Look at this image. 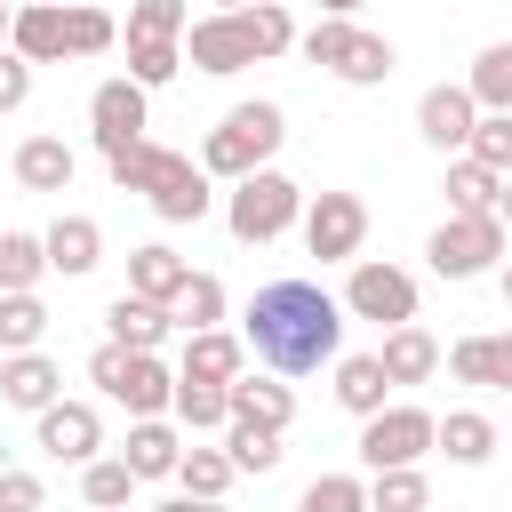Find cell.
<instances>
[{"instance_id":"1","label":"cell","mask_w":512,"mask_h":512,"mask_svg":"<svg viewBox=\"0 0 512 512\" xmlns=\"http://www.w3.org/2000/svg\"><path fill=\"white\" fill-rule=\"evenodd\" d=\"M240 344L272 376H312L344 352V304L320 280H264L240 312Z\"/></svg>"},{"instance_id":"2","label":"cell","mask_w":512,"mask_h":512,"mask_svg":"<svg viewBox=\"0 0 512 512\" xmlns=\"http://www.w3.org/2000/svg\"><path fill=\"white\" fill-rule=\"evenodd\" d=\"M264 56H296V16L288 0H248V8H208L184 24V64L208 80H232Z\"/></svg>"},{"instance_id":"3","label":"cell","mask_w":512,"mask_h":512,"mask_svg":"<svg viewBox=\"0 0 512 512\" xmlns=\"http://www.w3.org/2000/svg\"><path fill=\"white\" fill-rule=\"evenodd\" d=\"M104 168H112V184H120V192H136L160 224H200V216L216 208V176H208L192 152H176V144L136 136V144H128V152H112Z\"/></svg>"},{"instance_id":"4","label":"cell","mask_w":512,"mask_h":512,"mask_svg":"<svg viewBox=\"0 0 512 512\" xmlns=\"http://www.w3.org/2000/svg\"><path fill=\"white\" fill-rule=\"evenodd\" d=\"M288 144V112L272 104V96H248V104H232L208 136H200V168L216 176V184H240V176H256V168H272V152Z\"/></svg>"},{"instance_id":"5","label":"cell","mask_w":512,"mask_h":512,"mask_svg":"<svg viewBox=\"0 0 512 512\" xmlns=\"http://www.w3.org/2000/svg\"><path fill=\"white\" fill-rule=\"evenodd\" d=\"M296 56H304L312 72L344 80V88H384V80L400 72V48H392L384 32H368L360 16H320L312 32H296Z\"/></svg>"},{"instance_id":"6","label":"cell","mask_w":512,"mask_h":512,"mask_svg":"<svg viewBox=\"0 0 512 512\" xmlns=\"http://www.w3.org/2000/svg\"><path fill=\"white\" fill-rule=\"evenodd\" d=\"M296 216H304V184L280 176V168H256V176L224 184V232L240 248H272L280 232H296Z\"/></svg>"},{"instance_id":"7","label":"cell","mask_w":512,"mask_h":512,"mask_svg":"<svg viewBox=\"0 0 512 512\" xmlns=\"http://www.w3.org/2000/svg\"><path fill=\"white\" fill-rule=\"evenodd\" d=\"M88 384H96L112 408H128V416H168V400H176V368H168L160 352L112 344V336L88 352Z\"/></svg>"},{"instance_id":"8","label":"cell","mask_w":512,"mask_h":512,"mask_svg":"<svg viewBox=\"0 0 512 512\" xmlns=\"http://www.w3.org/2000/svg\"><path fill=\"white\" fill-rule=\"evenodd\" d=\"M504 256H512V232L496 216H440V232L424 240V264L440 280H488Z\"/></svg>"},{"instance_id":"9","label":"cell","mask_w":512,"mask_h":512,"mask_svg":"<svg viewBox=\"0 0 512 512\" xmlns=\"http://www.w3.org/2000/svg\"><path fill=\"white\" fill-rule=\"evenodd\" d=\"M344 320H376V328H400V320H416V272L408 264H392V256H352V272H344Z\"/></svg>"},{"instance_id":"10","label":"cell","mask_w":512,"mask_h":512,"mask_svg":"<svg viewBox=\"0 0 512 512\" xmlns=\"http://www.w3.org/2000/svg\"><path fill=\"white\" fill-rule=\"evenodd\" d=\"M432 408L416 400H384L376 416H360V472H392V464H424L432 456Z\"/></svg>"},{"instance_id":"11","label":"cell","mask_w":512,"mask_h":512,"mask_svg":"<svg viewBox=\"0 0 512 512\" xmlns=\"http://www.w3.org/2000/svg\"><path fill=\"white\" fill-rule=\"evenodd\" d=\"M296 232H304V256L352 264V256L368 248V200H360V192H304Z\"/></svg>"},{"instance_id":"12","label":"cell","mask_w":512,"mask_h":512,"mask_svg":"<svg viewBox=\"0 0 512 512\" xmlns=\"http://www.w3.org/2000/svg\"><path fill=\"white\" fill-rule=\"evenodd\" d=\"M144 128H152V88H136L128 72H112V80H96V88H88V136H96V152H104V160H112V152H128Z\"/></svg>"},{"instance_id":"13","label":"cell","mask_w":512,"mask_h":512,"mask_svg":"<svg viewBox=\"0 0 512 512\" xmlns=\"http://www.w3.org/2000/svg\"><path fill=\"white\" fill-rule=\"evenodd\" d=\"M32 448L56 456V464L104 456V416H96V400H48V408L32 416Z\"/></svg>"},{"instance_id":"14","label":"cell","mask_w":512,"mask_h":512,"mask_svg":"<svg viewBox=\"0 0 512 512\" xmlns=\"http://www.w3.org/2000/svg\"><path fill=\"white\" fill-rule=\"evenodd\" d=\"M472 120H480V104H472L464 80H432V88L416 96V136H424L432 152H448V160L472 144Z\"/></svg>"},{"instance_id":"15","label":"cell","mask_w":512,"mask_h":512,"mask_svg":"<svg viewBox=\"0 0 512 512\" xmlns=\"http://www.w3.org/2000/svg\"><path fill=\"white\" fill-rule=\"evenodd\" d=\"M440 360H448V376H456V384H472V392H512V328L456 336Z\"/></svg>"},{"instance_id":"16","label":"cell","mask_w":512,"mask_h":512,"mask_svg":"<svg viewBox=\"0 0 512 512\" xmlns=\"http://www.w3.org/2000/svg\"><path fill=\"white\" fill-rule=\"evenodd\" d=\"M176 456H184V424L176 416H128V440H120V464L144 480H176Z\"/></svg>"},{"instance_id":"17","label":"cell","mask_w":512,"mask_h":512,"mask_svg":"<svg viewBox=\"0 0 512 512\" xmlns=\"http://www.w3.org/2000/svg\"><path fill=\"white\" fill-rule=\"evenodd\" d=\"M48 400H64V368L32 344V352H0V408H24L40 416Z\"/></svg>"},{"instance_id":"18","label":"cell","mask_w":512,"mask_h":512,"mask_svg":"<svg viewBox=\"0 0 512 512\" xmlns=\"http://www.w3.org/2000/svg\"><path fill=\"white\" fill-rule=\"evenodd\" d=\"M40 248H48V272L88 280V272L104 264V224H96V216H80V208H64V216L40 232Z\"/></svg>"},{"instance_id":"19","label":"cell","mask_w":512,"mask_h":512,"mask_svg":"<svg viewBox=\"0 0 512 512\" xmlns=\"http://www.w3.org/2000/svg\"><path fill=\"white\" fill-rule=\"evenodd\" d=\"M8 176H16L24 192H72V176H80V152H72L64 136H24V144L8 152Z\"/></svg>"},{"instance_id":"20","label":"cell","mask_w":512,"mask_h":512,"mask_svg":"<svg viewBox=\"0 0 512 512\" xmlns=\"http://www.w3.org/2000/svg\"><path fill=\"white\" fill-rule=\"evenodd\" d=\"M104 328H112V344H128V352H160V344L176 336V312L152 304V296H136V288H120V296L104 304Z\"/></svg>"},{"instance_id":"21","label":"cell","mask_w":512,"mask_h":512,"mask_svg":"<svg viewBox=\"0 0 512 512\" xmlns=\"http://www.w3.org/2000/svg\"><path fill=\"white\" fill-rule=\"evenodd\" d=\"M376 360H384L392 392H408V384H432V376H440V336H432V328H416V320H400V328H384Z\"/></svg>"},{"instance_id":"22","label":"cell","mask_w":512,"mask_h":512,"mask_svg":"<svg viewBox=\"0 0 512 512\" xmlns=\"http://www.w3.org/2000/svg\"><path fill=\"white\" fill-rule=\"evenodd\" d=\"M248 368V344L232 328H184V352H176V376H200V384H232Z\"/></svg>"},{"instance_id":"23","label":"cell","mask_w":512,"mask_h":512,"mask_svg":"<svg viewBox=\"0 0 512 512\" xmlns=\"http://www.w3.org/2000/svg\"><path fill=\"white\" fill-rule=\"evenodd\" d=\"M8 48H16L32 72H40V64H64V8H56V0H16Z\"/></svg>"},{"instance_id":"24","label":"cell","mask_w":512,"mask_h":512,"mask_svg":"<svg viewBox=\"0 0 512 512\" xmlns=\"http://www.w3.org/2000/svg\"><path fill=\"white\" fill-rule=\"evenodd\" d=\"M328 368H336V384H328V392H336V408H344V416H376V408L392 400V376H384V360H376V352H336Z\"/></svg>"},{"instance_id":"25","label":"cell","mask_w":512,"mask_h":512,"mask_svg":"<svg viewBox=\"0 0 512 512\" xmlns=\"http://www.w3.org/2000/svg\"><path fill=\"white\" fill-rule=\"evenodd\" d=\"M224 400H232V416H248V424H272V432H288V424H296V392H288L272 368H264V376H256V368H240V376L224 384Z\"/></svg>"},{"instance_id":"26","label":"cell","mask_w":512,"mask_h":512,"mask_svg":"<svg viewBox=\"0 0 512 512\" xmlns=\"http://www.w3.org/2000/svg\"><path fill=\"white\" fill-rule=\"evenodd\" d=\"M496 448H504V440H496V424H488L480 408H448V416L432 424V456H448V464H464V472H480Z\"/></svg>"},{"instance_id":"27","label":"cell","mask_w":512,"mask_h":512,"mask_svg":"<svg viewBox=\"0 0 512 512\" xmlns=\"http://www.w3.org/2000/svg\"><path fill=\"white\" fill-rule=\"evenodd\" d=\"M184 280H192V264H184L168 240H144V248H128V288H136V296H152V304H176V296H184Z\"/></svg>"},{"instance_id":"28","label":"cell","mask_w":512,"mask_h":512,"mask_svg":"<svg viewBox=\"0 0 512 512\" xmlns=\"http://www.w3.org/2000/svg\"><path fill=\"white\" fill-rule=\"evenodd\" d=\"M440 192H448V216H496L504 176H496V168H480L472 152H456V160H448V176H440Z\"/></svg>"},{"instance_id":"29","label":"cell","mask_w":512,"mask_h":512,"mask_svg":"<svg viewBox=\"0 0 512 512\" xmlns=\"http://www.w3.org/2000/svg\"><path fill=\"white\" fill-rule=\"evenodd\" d=\"M168 416L184 424V440H200V432H224V424H232V400H224V384L176 376V400H168Z\"/></svg>"},{"instance_id":"30","label":"cell","mask_w":512,"mask_h":512,"mask_svg":"<svg viewBox=\"0 0 512 512\" xmlns=\"http://www.w3.org/2000/svg\"><path fill=\"white\" fill-rule=\"evenodd\" d=\"M240 472H232V456H224V440H184V456H176V488L184 496H224Z\"/></svg>"},{"instance_id":"31","label":"cell","mask_w":512,"mask_h":512,"mask_svg":"<svg viewBox=\"0 0 512 512\" xmlns=\"http://www.w3.org/2000/svg\"><path fill=\"white\" fill-rule=\"evenodd\" d=\"M368 512H432V480H424V464L368 472Z\"/></svg>"},{"instance_id":"32","label":"cell","mask_w":512,"mask_h":512,"mask_svg":"<svg viewBox=\"0 0 512 512\" xmlns=\"http://www.w3.org/2000/svg\"><path fill=\"white\" fill-rule=\"evenodd\" d=\"M40 336H48L40 288H0V352H32Z\"/></svg>"},{"instance_id":"33","label":"cell","mask_w":512,"mask_h":512,"mask_svg":"<svg viewBox=\"0 0 512 512\" xmlns=\"http://www.w3.org/2000/svg\"><path fill=\"white\" fill-rule=\"evenodd\" d=\"M464 88H472V104H480V112H512V40H488V48L472 56Z\"/></svg>"},{"instance_id":"34","label":"cell","mask_w":512,"mask_h":512,"mask_svg":"<svg viewBox=\"0 0 512 512\" xmlns=\"http://www.w3.org/2000/svg\"><path fill=\"white\" fill-rule=\"evenodd\" d=\"M224 456H232V472H280V432L272 424H248V416H232L224 424Z\"/></svg>"},{"instance_id":"35","label":"cell","mask_w":512,"mask_h":512,"mask_svg":"<svg viewBox=\"0 0 512 512\" xmlns=\"http://www.w3.org/2000/svg\"><path fill=\"white\" fill-rule=\"evenodd\" d=\"M128 496H136V472H128L120 456H88V464H80V504H88V512H120Z\"/></svg>"},{"instance_id":"36","label":"cell","mask_w":512,"mask_h":512,"mask_svg":"<svg viewBox=\"0 0 512 512\" xmlns=\"http://www.w3.org/2000/svg\"><path fill=\"white\" fill-rule=\"evenodd\" d=\"M104 48H120V24L96 0H72L64 8V56H104Z\"/></svg>"},{"instance_id":"37","label":"cell","mask_w":512,"mask_h":512,"mask_svg":"<svg viewBox=\"0 0 512 512\" xmlns=\"http://www.w3.org/2000/svg\"><path fill=\"white\" fill-rule=\"evenodd\" d=\"M120 40H128V80L136 88H168L184 72V40H136V32H120Z\"/></svg>"},{"instance_id":"38","label":"cell","mask_w":512,"mask_h":512,"mask_svg":"<svg viewBox=\"0 0 512 512\" xmlns=\"http://www.w3.org/2000/svg\"><path fill=\"white\" fill-rule=\"evenodd\" d=\"M296 512H368V472H320V480H304Z\"/></svg>"},{"instance_id":"39","label":"cell","mask_w":512,"mask_h":512,"mask_svg":"<svg viewBox=\"0 0 512 512\" xmlns=\"http://www.w3.org/2000/svg\"><path fill=\"white\" fill-rule=\"evenodd\" d=\"M40 280H48L40 232H0V288H40Z\"/></svg>"},{"instance_id":"40","label":"cell","mask_w":512,"mask_h":512,"mask_svg":"<svg viewBox=\"0 0 512 512\" xmlns=\"http://www.w3.org/2000/svg\"><path fill=\"white\" fill-rule=\"evenodd\" d=\"M168 312H176V328H224V280L216 272H192Z\"/></svg>"},{"instance_id":"41","label":"cell","mask_w":512,"mask_h":512,"mask_svg":"<svg viewBox=\"0 0 512 512\" xmlns=\"http://www.w3.org/2000/svg\"><path fill=\"white\" fill-rule=\"evenodd\" d=\"M192 0H128V32L136 40H184Z\"/></svg>"},{"instance_id":"42","label":"cell","mask_w":512,"mask_h":512,"mask_svg":"<svg viewBox=\"0 0 512 512\" xmlns=\"http://www.w3.org/2000/svg\"><path fill=\"white\" fill-rule=\"evenodd\" d=\"M480 168H496V176H512V112H480L472 120V144H464Z\"/></svg>"},{"instance_id":"43","label":"cell","mask_w":512,"mask_h":512,"mask_svg":"<svg viewBox=\"0 0 512 512\" xmlns=\"http://www.w3.org/2000/svg\"><path fill=\"white\" fill-rule=\"evenodd\" d=\"M40 504H48V480L24 464H0V512H40Z\"/></svg>"},{"instance_id":"44","label":"cell","mask_w":512,"mask_h":512,"mask_svg":"<svg viewBox=\"0 0 512 512\" xmlns=\"http://www.w3.org/2000/svg\"><path fill=\"white\" fill-rule=\"evenodd\" d=\"M24 96H32V64H24L16 48H0V120L24 112Z\"/></svg>"},{"instance_id":"45","label":"cell","mask_w":512,"mask_h":512,"mask_svg":"<svg viewBox=\"0 0 512 512\" xmlns=\"http://www.w3.org/2000/svg\"><path fill=\"white\" fill-rule=\"evenodd\" d=\"M152 512H224V496H184V488H176V496L152 504Z\"/></svg>"},{"instance_id":"46","label":"cell","mask_w":512,"mask_h":512,"mask_svg":"<svg viewBox=\"0 0 512 512\" xmlns=\"http://www.w3.org/2000/svg\"><path fill=\"white\" fill-rule=\"evenodd\" d=\"M496 224L512 232V176H504V192H496Z\"/></svg>"},{"instance_id":"47","label":"cell","mask_w":512,"mask_h":512,"mask_svg":"<svg viewBox=\"0 0 512 512\" xmlns=\"http://www.w3.org/2000/svg\"><path fill=\"white\" fill-rule=\"evenodd\" d=\"M320 16H360V0H312Z\"/></svg>"},{"instance_id":"48","label":"cell","mask_w":512,"mask_h":512,"mask_svg":"<svg viewBox=\"0 0 512 512\" xmlns=\"http://www.w3.org/2000/svg\"><path fill=\"white\" fill-rule=\"evenodd\" d=\"M8 24H16V0H0V48H8Z\"/></svg>"},{"instance_id":"49","label":"cell","mask_w":512,"mask_h":512,"mask_svg":"<svg viewBox=\"0 0 512 512\" xmlns=\"http://www.w3.org/2000/svg\"><path fill=\"white\" fill-rule=\"evenodd\" d=\"M496 288H504V304H512V256H504V264H496Z\"/></svg>"},{"instance_id":"50","label":"cell","mask_w":512,"mask_h":512,"mask_svg":"<svg viewBox=\"0 0 512 512\" xmlns=\"http://www.w3.org/2000/svg\"><path fill=\"white\" fill-rule=\"evenodd\" d=\"M208 8H248V0H208Z\"/></svg>"},{"instance_id":"51","label":"cell","mask_w":512,"mask_h":512,"mask_svg":"<svg viewBox=\"0 0 512 512\" xmlns=\"http://www.w3.org/2000/svg\"><path fill=\"white\" fill-rule=\"evenodd\" d=\"M56 8H72V0H56Z\"/></svg>"},{"instance_id":"52","label":"cell","mask_w":512,"mask_h":512,"mask_svg":"<svg viewBox=\"0 0 512 512\" xmlns=\"http://www.w3.org/2000/svg\"><path fill=\"white\" fill-rule=\"evenodd\" d=\"M120 512H128V504H120Z\"/></svg>"}]
</instances>
